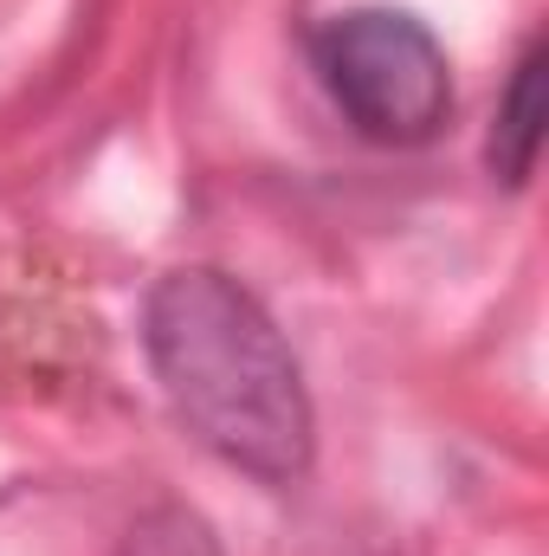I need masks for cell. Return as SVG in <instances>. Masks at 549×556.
<instances>
[{"label": "cell", "mask_w": 549, "mask_h": 556, "mask_svg": "<svg viewBox=\"0 0 549 556\" xmlns=\"http://www.w3.org/2000/svg\"><path fill=\"white\" fill-rule=\"evenodd\" d=\"M310 65L349 130L382 149H420L452 117L446 46L401 7H349L310 33Z\"/></svg>", "instance_id": "obj_2"}, {"label": "cell", "mask_w": 549, "mask_h": 556, "mask_svg": "<svg viewBox=\"0 0 549 556\" xmlns=\"http://www.w3.org/2000/svg\"><path fill=\"white\" fill-rule=\"evenodd\" d=\"M544 39H524L518 65H511V85L498 98V117H491V137H485V168L491 181L505 188H524L537 175V149H544Z\"/></svg>", "instance_id": "obj_3"}, {"label": "cell", "mask_w": 549, "mask_h": 556, "mask_svg": "<svg viewBox=\"0 0 549 556\" xmlns=\"http://www.w3.org/2000/svg\"><path fill=\"white\" fill-rule=\"evenodd\" d=\"M142 350L188 420V433L227 466L291 485L310 472L317 420L304 395V369L272 324V311L214 266H175L142 298Z\"/></svg>", "instance_id": "obj_1"}, {"label": "cell", "mask_w": 549, "mask_h": 556, "mask_svg": "<svg viewBox=\"0 0 549 556\" xmlns=\"http://www.w3.org/2000/svg\"><path fill=\"white\" fill-rule=\"evenodd\" d=\"M117 556H220V538L201 511L188 505H155L142 511L137 525L124 531V551Z\"/></svg>", "instance_id": "obj_4"}]
</instances>
